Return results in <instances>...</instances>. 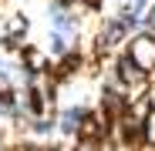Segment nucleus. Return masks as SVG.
Listing matches in <instances>:
<instances>
[{"instance_id":"obj_2","label":"nucleus","mask_w":155,"mask_h":151,"mask_svg":"<svg viewBox=\"0 0 155 151\" xmlns=\"http://www.w3.org/2000/svg\"><path fill=\"white\" fill-rule=\"evenodd\" d=\"M145 24H148V27H155V7H152L148 14H145Z\"/></svg>"},{"instance_id":"obj_1","label":"nucleus","mask_w":155,"mask_h":151,"mask_svg":"<svg viewBox=\"0 0 155 151\" xmlns=\"http://www.w3.org/2000/svg\"><path fill=\"white\" fill-rule=\"evenodd\" d=\"M128 61H135L142 71L155 67V34H135L128 40Z\"/></svg>"}]
</instances>
